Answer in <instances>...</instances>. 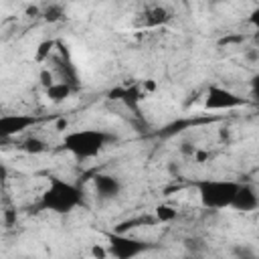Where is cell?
I'll use <instances>...</instances> for the list:
<instances>
[{"instance_id": "3", "label": "cell", "mask_w": 259, "mask_h": 259, "mask_svg": "<svg viewBox=\"0 0 259 259\" xmlns=\"http://www.w3.org/2000/svg\"><path fill=\"white\" fill-rule=\"evenodd\" d=\"M239 184L241 182H235V180L204 178V180H198L194 186L198 190V198H200V202H202L204 208L221 210V208H229L231 206Z\"/></svg>"}, {"instance_id": "20", "label": "cell", "mask_w": 259, "mask_h": 259, "mask_svg": "<svg viewBox=\"0 0 259 259\" xmlns=\"http://www.w3.org/2000/svg\"><path fill=\"white\" fill-rule=\"evenodd\" d=\"M188 259H200V257H196V255H192V257H188Z\"/></svg>"}, {"instance_id": "16", "label": "cell", "mask_w": 259, "mask_h": 259, "mask_svg": "<svg viewBox=\"0 0 259 259\" xmlns=\"http://www.w3.org/2000/svg\"><path fill=\"white\" fill-rule=\"evenodd\" d=\"M245 59H247L249 63H253V65H255V63L259 61V49H257V47H253V49H249V51L245 53Z\"/></svg>"}, {"instance_id": "8", "label": "cell", "mask_w": 259, "mask_h": 259, "mask_svg": "<svg viewBox=\"0 0 259 259\" xmlns=\"http://www.w3.org/2000/svg\"><path fill=\"white\" fill-rule=\"evenodd\" d=\"M257 206H259V196H257L255 186H251V184H239V188L235 192V198L231 202V208H235L239 212H251Z\"/></svg>"}, {"instance_id": "21", "label": "cell", "mask_w": 259, "mask_h": 259, "mask_svg": "<svg viewBox=\"0 0 259 259\" xmlns=\"http://www.w3.org/2000/svg\"><path fill=\"white\" fill-rule=\"evenodd\" d=\"M71 259H83V257H71Z\"/></svg>"}, {"instance_id": "5", "label": "cell", "mask_w": 259, "mask_h": 259, "mask_svg": "<svg viewBox=\"0 0 259 259\" xmlns=\"http://www.w3.org/2000/svg\"><path fill=\"white\" fill-rule=\"evenodd\" d=\"M38 119L28 113H8L0 115V140H8L12 136L22 134L24 130L32 127Z\"/></svg>"}, {"instance_id": "18", "label": "cell", "mask_w": 259, "mask_h": 259, "mask_svg": "<svg viewBox=\"0 0 259 259\" xmlns=\"http://www.w3.org/2000/svg\"><path fill=\"white\" fill-rule=\"evenodd\" d=\"M91 255H93L95 259H105V257H107V249H101L99 245H95V247L91 249Z\"/></svg>"}, {"instance_id": "14", "label": "cell", "mask_w": 259, "mask_h": 259, "mask_svg": "<svg viewBox=\"0 0 259 259\" xmlns=\"http://www.w3.org/2000/svg\"><path fill=\"white\" fill-rule=\"evenodd\" d=\"M184 243H186V249H190L196 257H198V253L204 251V247H206L204 241H202V239H196V237H190V239H186Z\"/></svg>"}, {"instance_id": "15", "label": "cell", "mask_w": 259, "mask_h": 259, "mask_svg": "<svg viewBox=\"0 0 259 259\" xmlns=\"http://www.w3.org/2000/svg\"><path fill=\"white\" fill-rule=\"evenodd\" d=\"M42 16H45L47 20H51V22H53V20H57V18H61V16H63V8H61L59 4H53V6H49V8L45 10V14H42Z\"/></svg>"}, {"instance_id": "11", "label": "cell", "mask_w": 259, "mask_h": 259, "mask_svg": "<svg viewBox=\"0 0 259 259\" xmlns=\"http://www.w3.org/2000/svg\"><path fill=\"white\" fill-rule=\"evenodd\" d=\"M154 212H156V219H158L160 223H170V221H174L176 214H178V212H176L172 206H168V204H158Z\"/></svg>"}, {"instance_id": "10", "label": "cell", "mask_w": 259, "mask_h": 259, "mask_svg": "<svg viewBox=\"0 0 259 259\" xmlns=\"http://www.w3.org/2000/svg\"><path fill=\"white\" fill-rule=\"evenodd\" d=\"M233 257L235 259H259L257 255V249L249 243H241V245H235L233 247Z\"/></svg>"}, {"instance_id": "13", "label": "cell", "mask_w": 259, "mask_h": 259, "mask_svg": "<svg viewBox=\"0 0 259 259\" xmlns=\"http://www.w3.org/2000/svg\"><path fill=\"white\" fill-rule=\"evenodd\" d=\"M148 18V24H160V22H166L168 18H170V14L164 10V8H154V10H150L148 14H146Z\"/></svg>"}, {"instance_id": "1", "label": "cell", "mask_w": 259, "mask_h": 259, "mask_svg": "<svg viewBox=\"0 0 259 259\" xmlns=\"http://www.w3.org/2000/svg\"><path fill=\"white\" fill-rule=\"evenodd\" d=\"M83 204V192L73 182H67L59 176H51L47 188L40 194L38 206L57 214H67Z\"/></svg>"}, {"instance_id": "2", "label": "cell", "mask_w": 259, "mask_h": 259, "mask_svg": "<svg viewBox=\"0 0 259 259\" xmlns=\"http://www.w3.org/2000/svg\"><path fill=\"white\" fill-rule=\"evenodd\" d=\"M115 136L103 132V130H95V127H87V130H75L69 132L63 138V148L73 154L77 160H87L97 156L109 142H113Z\"/></svg>"}, {"instance_id": "7", "label": "cell", "mask_w": 259, "mask_h": 259, "mask_svg": "<svg viewBox=\"0 0 259 259\" xmlns=\"http://www.w3.org/2000/svg\"><path fill=\"white\" fill-rule=\"evenodd\" d=\"M93 188L101 200H113L121 192V180L113 174H95L93 176Z\"/></svg>"}, {"instance_id": "12", "label": "cell", "mask_w": 259, "mask_h": 259, "mask_svg": "<svg viewBox=\"0 0 259 259\" xmlns=\"http://www.w3.org/2000/svg\"><path fill=\"white\" fill-rule=\"evenodd\" d=\"M22 148H24V152H28V154H40V152H45L47 146H45V142L38 140V138H28V140H24Z\"/></svg>"}, {"instance_id": "4", "label": "cell", "mask_w": 259, "mask_h": 259, "mask_svg": "<svg viewBox=\"0 0 259 259\" xmlns=\"http://www.w3.org/2000/svg\"><path fill=\"white\" fill-rule=\"evenodd\" d=\"M148 249H152L148 241H142L123 233H111L107 237V255H111L113 259H134L146 253Z\"/></svg>"}, {"instance_id": "17", "label": "cell", "mask_w": 259, "mask_h": 259, "mask_svg": "<svg viewBox=\"0 0 259 259\" xmlns=\"http://www.w3.org/2000/svg\"><path fill=\"white\" fill-rule=\"evenodd\" d=\"M40 83L45 85V89H47V87H51V85L55 83V81H53V75H51V73H49L47 69H45V71L40 73Z\"/></svg>"}, {"instance_id": "6", "label": "cell", "mask_w": 259, "mask_h": 259, "mask_svg": "<svg viewBox=\"0 0 259 259\" xmlns=\"http://www.w3.org/2000/svg\"><path fill=\"white\" fill-rule=\"evenodd\" d=\"M245 99L235 95L233 91L225 89V87H217L212 85L206 93V99H204V107L206 109H233V107H239L243 105Z\"/></svg>"}, {"instance_id": "9", "label": "cell", "mask_w": 259, "mask_h": 259, "mask_svg": "<svg viewBox=\"0 0 259 259\" xmlns=\"http://www.w3.org/2000/svg\"><path fill=\"white\" fill-rule=\"evenodd\" d=\"M71 93H73V87L67 85V83H63V81H55L51 87L45 89V95H47L53 103H61V101H65Z\"/></svg>"}, {"instance_id": "19", "label": "cell", "mask_w": 259, "mask_h": 259, "mask_svg": "<svg viewBox=\"0 0 259 259\" xmlns=\"http://www.w3.org/2000/svg\"><path fill=\"white\" fill-rule=\"evenodd\" d=\"M180 150H182V152H184V154H196V148H194V146H192V144H190V142H184V144H182V148H180Z\"/></svg>"}]
</instances>
